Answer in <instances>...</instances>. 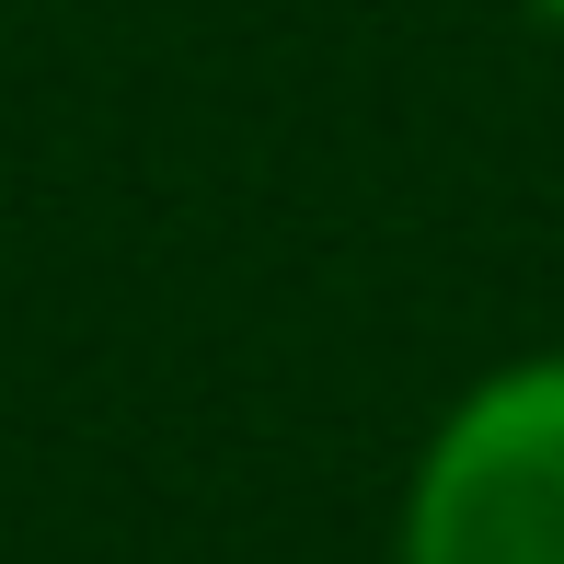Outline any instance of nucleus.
<instances>
[{
	"label": "nucleus",
	"instance_id": "obj_1",
	"mask_svg": "<svg viewBox=\"0 0 564 564\" xmlns=\"http://www.w3.org/2000/svg\"><path fill=\"white\" fill-rule=\"evenodd\" d=\"M392 564H564V346L460 380L392 496Z\"/></svg>",
	"mask_w": 564,
	"mask_h": 564
},
{
	"label": "nucleus",
	"instance_id": "obj_2",
	"mask_svg": "<svg viewBox=\"0 0 564 564\" xmlns=\"http://www.w3.org/2000/svg\"><path fill=\"white\" fill-rule=\"evenodd\" d=\"M519 12H530V23H542V35H564V0H519Z\"/></svg>",
	"mask_w": 564,
	"mask_h": 564
}]
</instances>
